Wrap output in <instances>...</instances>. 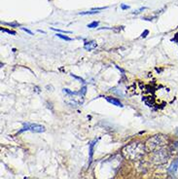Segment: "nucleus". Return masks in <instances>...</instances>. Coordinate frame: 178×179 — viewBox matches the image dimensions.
Here are the masks:
<instances>
[{
  "mask_svg": "<svg viewBox=\"0 0 178 179\" xmlns=\"http://www.w3.org/2000/svg\"><path fill=\"white\" fill-rule=\"evenodd\" d=\"M147 151L145 145L142 143L135 142L130 143V144L125 146L122 150V154L126 159L130 160V161H138L142 159Z\"/></svg>",
  "mask_w": 178,
  "mask_h": 179,
  "instance_id": "nucleus-1",
  "label": "nucleus"
},
{
  "mask_svg": "<svg viewBox=\"0 0 178 179\" xmlns=\"http://www.w3.org/2000/svg\"><path fill=\"white\" fill-rule=\"evenodd\" d=\"M167 137L162 134H157V135L152 136L149 138L145 143L146 150L148 152H155L160 150L161 148L167 145Z\"/></svg>",
  "mask_w": 178,
  "mask_h": 179,
  "instance_id": "nucleus-2",
  "label": "nucleus"
},
{
  "mask_svg": "<svg viewBox=\"0 0 178 179\" xmlns=\"http://www.w3.org/2000/svg\"><path fill=\"white\" fill-rule=\"evenodd\" d=\"M25 131H30L32 133H43L45 131V128L38 124H25V127L20 133H23Z\"/></svg>",
  "mask_w": 178,
  "mask_h": 179,
  "instance_id": "nucleus-3",
  "label": "nucleus"
},
{
  "mask_svg": "<svg viewBox=\"0 0 178 179\" xmlns=\"http://www.w3.org/2000/svg\"><path fill=\"white\" fill-rule=\"evenodd\" d=\"M167 159V153L165 151V150H158V151L156 152V154L154 155V162H156V164H163V162H165Z\"/></svg>",
  "mask_w": 178,
  "mask_h": 179,
  "instance_id": "nucleus-4",
  "label": "nucleus"
},
{
  "mask_svg": "<svg viewBox=\"0 0 178 179\" xmlns=\"http://www.w3.org/2000/svg\"><path fill=\"white\" fill-rule=\"evenodd\" d=\"M177 168H178V159L174 160L171 164H170V166L168 168V172H169L170 174H172V175H174L175 172H176L177 170Z\"/></svg>",
  "mask_w": 178,
  "mask_h": 179,
  "instance_id": "nucleus-5",
  "label": "nucleus"
},
{
  "mask_svg": "<svg viewBox=\"0 0 178 179\" xmlns=\"http://www.w3.org/2000/svg\"><path fill=\"white\" fill-rule=\"evenodd\" d=\"M96 47H97V44H96V42H94V41L86 42L84 45L85 50H87V51H92V50H94V49H96Z\"/></svg>",
  "mask_w": 178,
  "mask_h": 179,
  "instance_id": "nucleus-6",
  "label": "nucleus"
},
{
  "mask_svg": "<svg viewBox=\"0 0 178 179\" xmlns=\"http://www.w3.org/2000/svg\"><path fill=\"white\" fill-rule=\"evenodd\" d=\"M106 99H107L108 102L112 103L113 105H116V106H120V107H123V104L120 102L119 100L115 99V98H111V97H106Z\"/></svg>",
  "mask_w": 178,
  "mask_h": 179,
  "instance_id": "nucleus-7",
  "label": "nucleus"
},
{
  "mask_svg": "<svg viewBox=\"0 0 178 179\" xmlns=\"http://www.w3.org/2000/svg\"><path fill=\"white\" fill-rule=\"evenodd\" d=\"M170 151H171L173 154H178V141L173 143L171 148H170Z\"/></svg>",
  "mask_w": 178,
  "mask_h": 179,
  "instance_id": "nucleus-8",
  "label": "nucleus"
},
{
  "mask_svg": "<svg viewBox=\"0 0 178 179\" xmlns=\"http://www.w3.org/2000/svg\"><path fill=\"white\" fill-rule=\"evenodd\" d=\"M56 36L59 37V38H61V39H63V40H65V41H71V38H69L68 36H66V35H62V34H60V33H58V34H56Z\"/></svg>",
  "mask_w": 178,
  "mask_h": 179,
  "instance_id": "nucleus-9",
  "label": "nucleus"
},
{
  "mask_svg": "<svg viewBox=\"0 0 178 179\" xmlns=\"http://www.w3.org/2000/svg\"><path fill=\"white\" fill-rule=\"evenodd\" d=\"M97 25H98V22H92V23H90V25H88V27H90V28H94V27H96Z\"/></svg>",
  "mask_w": 178,
  "mask_h": 179,
  "instance_id": "nucleus-10",
  "label": "nucleus"
},
{
  "mask_svg": "<svg viewBox=\"0 0 178 179\" xmlns=\"http://www.w3.org/2000/svg\"><path fill=\"white\" fill-rule=\"evenodd\" d=\"M53 30H56V31H59V32H65V33H70V31H64V30H60V29H56V28H52Z\"/></svg>",
  "mask_w": 178,
  "mask_h": 179,
  "instance_id": "nucleus-11",
  "label": "nucleus"
},
{
  "mask_svg": "<svg viewBox=\"0 0 178 179\" xmlns=\"http://www.w3.org/2000/svg\"><path fill=\"white\" fill-rule=\"evenodd\" d=\"M22 29H23V30H25V31H27V33H29L30 35H33V33H32V32H31V31H30V30H28V29H27V28L23 27V28H22Z\"/></svg>",
  "mask_w": 178,
  "mask_h": 179,
  "instance_id": "nucleus-12",
  "label": "nucleus"
},
{
  "mask_svg": "<svg viewBox=\"0 0 178 179\" xmlns=\"http://www.w3.org/2000/svg\"><path fill=\"white\" fill-rule=\"evenodd\" d=\"M147 33H148V31H147V30H146V31L144 32V33H142V37H145Z\"/></svg>",
  "mask_w": 178,
  "mask_h": 179,
  "instance_id": "nucleus-13",
  "label": "nucleus"
},
{
  "mask_svg": "<svg viewBox=\"0 0 178 179\" xmlns=\"http://www.w3.org/2000/svg\"><path fill=\"white\" fill-rule=\"evenodd\" d=\"M122 8H123V9H128V8H129V6H125V5H122Z\"/></svg>",
  "mask_w": 178,
  "mask_h": 179,
  "instance_id": "nucleus-14",
  "label": "nucleus"
}]
</instances>
